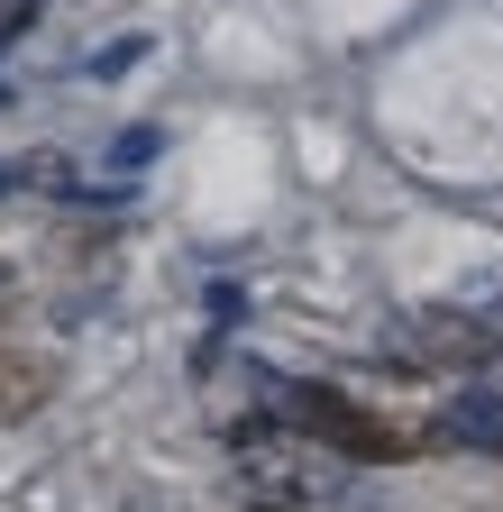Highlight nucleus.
<instances>
[{
    "mask_svg": "<svg viewBox=\"0 0 503 512\" xmlns=\"http://www.w3.org/2000/svg\"><path fill=\"white\" fill-rule=\"evenodd\" d=\"M293 421L311 439H330L339 458H403V439L375 421V412H357L348 394H330V384H302V394H293Z\"/></svg>",
    "mask_w": 503,
    "mask_h": 512,
    "instance_id": "nucleus-1",
    "label": "nucleus"
},
{
    "mask_svg": "<svg viewBox=\"0 0 503 512\" xmlns=\"http://www.w3.org/2000/svg\"><path fill=\"white\" fill-rule=\"evenodd\" d=\"M439 430L467 439V448H503V394H458L449 412H439Z\"/></svg>",
    "mask_w": 503,
    "mask_h": 512,
    "instance_id": "nucleus-2",
    "label": "nucleus"
},
{
    "mask_svg": "<svg viewBox=\"0 0 503 512\" xmlns=\"http://www.w3.org/2000/svg\"><path fill=\"white\" fill-rule=\"evenodd\" d=\"M28 403H46V366L19 357V348H0V421H19Z\"/></svg>",
    "mask_w": 503,
    "mask_h": 512,
    "instance_id": "nucleus-3",
    "label": "nucleus"
},
{
    "mask_svg": "<svg viewBox=\"0 0 503 512\" xmlns=\"http://www.w3.org/2000/svg\"><path fill=\"white\" fill-rule=\"evenodd\" d=\"M28 19H37V0H0V46H10V37L28 28Z\"/></svg>",
    "mask_w": 503,
    "mask_h": 512,
    "instance_id": "nucleus-4",
    "label": "nucleus"
},
{
    "mask_svg": "<svg viewBox=\"0 0 503 512\" xmlns=\"http://www.w3.org/2000/svg\"><path fill=\"white\" fill-rule=\"evenodd\" d=\"M247 512H302V503H247Z\"/></svg>",
    "mask_w": 503,
    "mask_h": 512,
    "instance_id": "nucleus-5",
    "label": "nucleus"
}]
</instances>
